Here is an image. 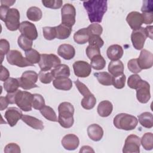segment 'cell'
<instances>
[{
  "mask_svg": "<svg viewBox=\"0 0 153 153\" xmlns=\"http://www.w3.org/2000/svg\"><path fill=\"white\" fill-rule=\"evenodd\" d=\"M142 81V79L139 75H131L128 78L127 85L130 88L136 90Z\"/></svg>",
  "mask_w": 153,
  "mask_h": 153,
  "instance_id": "60d3db41",
  "label": "cell"
},
{
  "mask_svg": "<svg viewBox=\"0 0 153 153\" xmlns=\"http://www.w3.org/2000/svg\"><path fill=\"white\" fill-rule=\"evenodd\" d=\"M10 51V43L5 39H1L0 40V57L1 59V63L3 61L4 57Z\"/></svg>",
  "mask_w": 153,
  "mask_h": 153,
  "instance_id": "bcb514c9",
  "label": "cell"
},
{
  "mask_svg": "<svg viewBox=\"0 0 153 153\" xmlns=\"http://www.w3.org/2000/svg\"><path fill=\"white\" fill-rule=\"evenodd\" d=\"M113 110L112 103L109 100H103L100 102L97 108L98 114L102 117H107L111 114Z\"/></svg>",
  "mask_w": 153,
  "mask_h": 153,
  "instance_id": "cb8c5ba5",
  "label": "cell"
},
{
  "mask_svg": "<svg viewBox=\"0 0 153 153\" xmlns=\"http://www.w3.org/2000/svg\"><path fill=\"white\" fill-rule=\"evenodd\" d=\"M16 2V1H1V5H4L7 7H9L11 5H13V4H14Z\"/></svg>",
  "mask_w": 153,
  "mask_h": 153,
  "instance_id": "91938a15",
  "label": "cell"
},
{
  "mask_svg": "<svg viewBox=\"0 0 153 153\" xmlns=\"http://www.w3.org/2000/svg\"><path fill=\"white\" fill-rule=\"evenodd\" d=\"M23 115L20 109L16 107H10L7 109L5 113V118L10 126L13 127L16 125L18 121Z\"/></svg>",
  "mask_w": 153,
  "mask_h": 153,
  "instance_id": "2e32d148",
  "label": "cell"
},
{
  "mask_svg": "<svg viewBox=\"0 0 153 153\" xmlns=\"http://www.w3.org/2000/svg\"><path fill=\"white\" fill-rule=\"evenodd\" d=\"M152 26H148L144 28L147 37H149L151 39H152Z\"/></svg>",
  "mask_w": 153,
  "mask_h": 153,
  "instance_id": "6f0895ef",
  "label": "cell"
},
{
  "mask_svg": "<svg viewBox=\"0 0 153 153\" xmlns=\"http://www.w3.org/2000/svg\"><path fill=\"white\" fill-rule=\"evenodd\" d=\"M98 82L103 85H112V75L107 72H96L94 74Z\"/></svg>",
  "mask_w": 153,
  "mask_h": 153,
  "instance_id": "f546056e",
  "label": "cell"
},
{
  "mask_svg": "<svg viewBox=\"0 0 153 153\" xmlns=\"http://www.w3.org/2000/svg\"><path fill=\"white\" fill-rule=\"evenodd\" d=\"M56 32V38L59 39H65L70 36L72 32V27L63 24H60L55 26Z\"/></svg>",
  "mask_w": 153,
  "mask_h": 153,
  "instance_id": "83f0119b",
  "label": "cell"
},
{
  "mask_svg": "<svg viewBox=\"0 0 153 153\" xmlns=\"http://www.w3.org/2000/svg\"><path fill=\"white\" fill-rule=\"evenodd\" d=\"M21 152L20 146L16 143H10L7 144L4 148V152H16L20 153Z\"/></svg>",
  "mask_w": 153,
  "mask_h": 153,
  "instance_id": "f907efd6",
  "label": "cell"
},
{
  "mask_svg": "<svg viewBox=\"0 0 153 153\" xmlns=\"http://www.w3.org/2000/svg\"><path fill=\"white\" fill-rule=\"evenodd\" d=\"M44 106L45 100L43 96L39 94H33L32 108L37 110H40Z\"/></svg>",
  "mask_w": 153,
  "mask_h": 153,
  "instance_id": "f35d334b",
  "label": "cell"
},
{
  "mask_svg": "<svg viewBox=\"0 0 153 153\" xmlns=\"http://www.w3.org/2000/svg\"><path fill=\"white\" fill-rule=\"evenodd\" d=\"M87 134L92 140L97 142L102 139L103 136V130L99 124H92L87 128Z\"/></svg>",
  "mask_w": 153,
  "mask_h": 153,
  "instance_id": "ffe728a7",
  "label": "cell"
},
{
  "mask_svg": "<svg viewBox=\"0 0 153 153\" xmlns=\"http://www.w3.org/2000/svg\"><path fill=\"white\" fill-rule=\"evenodd\" d=\"M74 83L77 88V89L78 90L79 92L83 96V97L91 93V92L89 90V89L88 88V87L84 83L81 82L79 79H76V81H75Z\"/></svg>",
  "mask_w": 153,
  "mask_h": 153,
  "instance_id": "681fc988",
  "label": "cell"
},
{
  "mask_svg": "<svg viewBox=\"0 0 153 153\" xmlns=\"http://www.w3.org/2000/svg\"><path fill=\"white\" fill-rule=\"evenodd\" d=\"M43 35L45 39L47 40H53L55 38H56V32L55 26L54 27H50L45 26L42 28Z\"/></svg>",
  "mask_w": 153,
  "mask_h": 153,
  "instance_id": "7bdbcfd3",
  "label": "cell"
},
{
  "mask_svg": "<svg viewBox=\"0 0 153 153\" xmlns=\"http://www.w3.org/2000/svg\"><path fill=\"white\" fill-rule=\"evenodd\" d=\"M62 24L72 27L75 23L76 10L74 5L67 3L63 5L61 10Z\"/></svg>",
  "mask_w": 153,
  "mask_h": 153,
  "instance_id": "ba28073f",
  "label": "cell"
},
{
  "mask_svg": "<svg viewBox=\"0 0 153 153\" xmlns=\"http://www.w3.org/2000/svg\"><path fill=\"white\" fill-rule=\"evenodd\" d=\"M53 86L57 90L68 91L72 87V81L69 78H56L53 81Z\"/></svg>",
  "mask_w": 153,
  "mask_h": 153,
  "instance_id": "d4e9b609",
  "label": "cell"
},
{
  "mask_svg": "<svg viewBox=\"0 0 153 153\" xmlns=\"http://www.w3.org/2000/svg\"><path fill=\"white\" fill-rule=\"evenodd\" d=\"M91 66L95 70H102L106 65V61L101 54L96 55L90 59Z\"/></svg>",
  "mask_w": 153,
  "mask_h": 153,
  "instance_id": "e575fe53",
  "label": "cell"
},
{
  "mask_svg": "<svg viewBox=\"0 0 153 153\" xmlns=\"http://www.w3.org/2000/svg\"><path fill=\"white\" fill-rule=\"evenodd\" d=\"M7 28L11 31H16L19 29L20 23V13L17 8H10L4 19Z\"/></svg>",
  "mask_w": 153,
  "mask_h": 153,
  "instance_id": "52a82bcc",
  "label": "cell"
},
{
  "mask_svg": "<svg viewBox=\"0 0 153 153\" xmlns=\"http://www.w3.org/2000/svg\"><path fill=\"white\" fill-rule=\"evenodd\" d=\"M21 119L25 123L33 129L42 130L44 128L43 122L34 117L27 115H23Z\"/></svg>",
  "mask_w": 153,
  "mask_h": 153,
  "instance_id": "7402d4cb",
  "label": "cell"
},
{
  "mask_svg": "<svg viewBox=\"0 0 153 153\" xmlns=\"http://www.w3.org/2000/svg\"><path fill=\"white\" fill-rule=\"evenodd\" d=\"M140 124L145 128H151L153 126L152 114L149 112H144L138 115V120Z\"/></svg>",
  "mask_w": 153,
  "mask_h": 153,
  "instance_id": "f1b7e54d",
  "label": "cell"
},
{
  "mask_svg": "<svg viewBox=\"0 0 153 153\" xmlns=\"http://www.w3.org/2000/svg\"><path fill=\"white\" fill-rule=\"evenodd\" d=\"M98 46L93 44H89L86 48V54L88 59L90 60L94 56L100 54V50Z\"/></svg>",
  "mask_w": 153,
  "mask_h": 153,
  "instance_id": "7dc6e473",
  "label": "cell"
},
{
  "mask_svg": "<svg viewBox=\"0 0 153 153\" xmlns=\"http://www.w3.org/2000/svg\"><path fill=\"white\" fill-rule=\"evenodd\" d=\"M147 36L143 27H141L137 30H133L131 34V41L133 46L136 50H142L144 46Z\"/></svg>",
  "mask_w": 153,
  "mask_h": 153,
  "instance_id": "8fae6325",
  "label": "cell"
},
{
  "mask_svg": "<svg viewBox=\"0 0 153 153\" xmlns=\"http://www.w3.org/2000/svg\"><path fill=\"white\" fill-rule=\"evenodd\" d=\"M60 63V59L54 54H41L38 65L41 71H48L59 65Z\"/></svg>",
  "mask_w": 153,
  "mask_h": 153,
  "instance_id": "8992f818",
  "label": "cell"
},
{
  "mask_svg": "<svg viewBox=\"0 0 153 153\" xmlns=\"http://www.w3.org/2000/svg\"><path fill=\"white\" fill-rule=\"evenodd\" d=\"M142 12H151L153 11L152 1H144L143 5L141 8Z\"/></svg>",
  "mask_w": 153,
  "mask_h": 153,
  "instance_id": "db71d44e",
  "label": "cell"
},
{
  "mask_svg": "<svg viewBox=\"0 0 153 153\" xmlns=\"http://www.w3.org/2000/svg\"><path fill=\"white\" fill-rule=\"evenodd\" d=\"M124 53L122 47L118 44L110 45L106 51V54L109 59L112 61L120 60Z\"/></svg>",
  "mask_w": 153,
  "mask_h": 153,
  "instance_id": "44dd1931",
  "label": "cell"
},
{
  "mask_svg": "<svg viewBox=\"0 0 153 153\" xmlns=\"http://www.w3.org/2000/svg\"><path fill=\"white\" fill-rule=\"evenodd\" d=\"M91 65L85 61L78 60L73 64V69L75 75L78 77L85 78L90 75L91 72Z\"/></svg>",
  "mask_w": 153,
  "mask_h": 153,
  "instance_id": "4fadbf2b",
  "label": "cell"
},
{
  "mask_svg": "<svg viewBox=\"0 0 153 153\" xmlns=\"http://www.w3.org/2000/svg\"><path fill=\"white\" fill-rule=\"evenodd\" d=\"M140 144L145 150H152L153 148V134L151 132L145 133L141 138Z\"/></svg>",
  "mask_w": 153,
  "mask_h": 153,
  "instance_id": "8d00e7d4",
  "label": "cell"
},
{
  "mask_svg": "<svg viewBox=\"0 0 153 153\" xmlns=\"http://www.w3.org/2000/svg\"><path fill=\"white\" fill-rule=\"evenodd\" d=\"M19 31L21 35L25 36L31 40H35L38 37V32L34 24L28 21H24L20 23Z\"/></svg>",
  "mask_w": 153,
  "mask_h": 153,
  "instance_id": "5bb4252c",
  "label": "cell"
},
{
  "mask_svg": "<svg viewBox=\"0 0 153 153\" xmlns=\"http://www.w3.org/2000/svg\"><path fill=\"white\" fill-rule=\"evenodd\" d=\"M33 94L30 92L17 90L15 103L22 111H30L32 108Z\"/></svg>",
  "mask_w": 153,
  "mask_h": 153,
  "instance_id": "277c9868",
  "label": "cell"
},
{
  "mask_svg": "<svg viewBox=\"0 0 153 153\" xmlns=\"http://www.w3.org/2000/svg\"><path fill=\"white\" fill-rule=\"evenodd\" d=\"M25 54L26 60L30 63L34 65L35 64L39 63L41 58V54L36 50L31 48L29 50L26 51Z\"/></svg>",
  "mask_w": 153,
  "mask_h": 153,
  "instance_id": "d590c367",
  "label": "cell"
},
{
  "mask_svg": "<svg viewBox=\"0 0 153 153\" xmlns=\"http://www.w3.org/2000/svg\"><path fill=\"white\" fill-rule=\"evenodd\" d=\"M88 43L89 44L96 45L98 46L99 48H101L104 44V41H103V39L101 38L100 36L91 35L90 36Z\"/></svg>",
  "mask_w": 153,
  "mask_h": 153,
  "instance_id": "816d5d0a",
  "label": "cell"
},
{
  "mask_svg": "<svg viewBox=\"0 0 153 153\" xmlns=\"http://www.w3.org/2000/svg\"><path fill=\"white\" fill-rule=\"evenodd\" d=\"M38 75L33 71H26L24 72L22 76L17 78L20 87L24 90H30L38 87L36 82L38 80Z\"/></svg>",
  "mask_w": 153,
  "mask_h": 153,
  "instance_id": "5b68a950",
  "label": "cell"
},
{
  "mask_svg": "<svg viewBox=\"0 0 153 153\" xmlns=\"http://www.w3.org/2000/svg\"><path fill=\"white\" fill-rule=\"evenodd\" d=\"M51 72L55 79L68 78L70 76V69L65 64H60L52 69Z\"/></svg>",
  "mask_w": 153,
  "mask_h": 153,
  "instance_id": "603a6c76",
  "label": "cell"
},
{
  "mask_svg": "<svg viewBox=\"0 0 153 153\" xmlns=\"http://www.w3.org/2000/svg\"><path fill=\"white\" fill-rule=\"evenodd\" d=\"M58 112L57 122L60 125L65 128L71 127L74 123V107L72 103L67 102L60 103L58 106Z\"/></svg>",
  "mask_w": 153,
  "mask_h": 153,
  "instance_id": "7a4b0ae2",
  "label": "cell"
},
{
  "mask_svg": "<svg viewBox=\"0 0 153 153\" xmlns=\"http://www.w3.org/2000/svg\"><path fill=\"white\" fill-rule=\"evenodd\" d=\"M19 46L24 51H27L32 48L33 42L32 40L29 39L23 35H20L17 39Z\"/></svg>",
  "mask_w": 153,
  "mask_h": 153,
  "instance_id": "74e56055",
  "label": "cell"
},
{
  "mask_svg": "<svg viewBox=\"0 0 153 153\" xmlns=\"http://www.w3.org/2000/svg\"><path fill=\"white\" fill-rule=\"evenodd\" d=\"M7 60L9 64L20 68L28 66H34L33 65L30 63L26 60V57H24L22 56V54L20 51L17 50H10V51L7 54Z\"/></svg>",
  "mask_w": 153,
  "mask_h": 153,
  "instance_id": "9c48e42d",
  "label": "cell"
},
{
  "mask_svg": "<svg viewBox=\"0 0 153 153\" xmlns=\"http://www.w3.org/2000/svg\"><path fill=\"white\" fill-rule=\"evenodd\" d=\"M3 86L4 90L7 93H13L18 90V88L20 87V84L17 78L10 77L8 79L4 81Z\"/></svg>",
  "mask_w": 153,
  "mask_h": 153,
  "instance_id": "1f68e13d",
  "label": "cell"
},
{
  "mask_svg": "<svg viewBox=\"0 0 153 153\" xmlns=\"http://www.w3.org/2000/svg\"><path fill=\"white\" fill-rule=\"evenodd\" d=\"M108 71L112 76H115L123 74L124 65L123 62L120 60L111 61L108 65Z\"/></svg>",
  "mask_w": 153,
  "mask_h": 153,
  "instance_id": "484cf974",
  "label": "cell"
},
{
  "mask_svg": "<svg viewBox=\"0 0 153 153\" xmlns=\"http://www.w3.org/2000/svg\"><path fill=\"white\" fill-rule=\"evenodd\" d=\"M137 59V63L142 69H149L153 65V54L147 50L143 49L140 53Z\"/></svg>",
  "mask_w": 153,
  "mask_h": 153,
  "instance_id": "9a60e30c",
  "label": "cell"
},
{
  "mask_svg": "<svg viewBox=\"0 0 153 153\" xmlns=\"http://www.w3.org/2000/svg\"><path fill=\"white\" fill-rule=\"evenodd\" d=\"M61 143L65 149L73 151L78 147L79 140L78 137L75 134H68L63 137Z\"/></svg>",
  "mask_w": 153,
  "mask_h": 153,
  "instance_id": "ac0fdd59",
  "label": "cell"
},
{
  "mask_svg": "<svg viewBox=\"0 0 153 153\" xmlns=\"http://www.w3.org/2000/svg\"><path fill=\"white\" fill-rule=\"evenodd\" d=\"M126 76L124 74L112 76V85L117 89H121L125 86Z\"/></svg>",
  "mask_w": 153,
  "mask_h": 153,
  "instance_id": "ab89813d",
  "label": "cell"
},
{
  "mask_svg": "<svg viewBox=\"0 0 153 153\" xmlns=\"http://www.w3.org/2000/svg\"><path fill=\"white\" fill-rule=\"evenodd\" d=\"M90 38V35L88 33L87 28H82L76 31L74 35V39L75 42L78 44H84L87 43Z\"/></svg>",
  "mask_w": 153,
  "mask_h": 153,
  "instance_id": "4316f807",
  "label": "cell"
},
{
  "mask_svg": "<svg viewBox=\"0 0 153 153\" xmlns=\"http://www.w3.org/2000/svg\"><path fill=\"white\" fill-rule=\"evenodd\" d=\"M39 111L42 115L47 120L53 122H57V117L56 114L54 109L50 106L45 105Z\"/></svg>",
  "mask_w": 153,
  "mask_h": 153,
  "instance_id": "836d02e7",
  "label": "cell"
},
{
  "mask_svg": "<svg viewBox=\"0 0 153 153\" xmlns=\"http://www.w3.org/2000/svg\"><path fill=\"white\" fill-rule=\"evenodd\" d=\"M0 102H1V111H3L4 109H6L9 103L6 97H3V96L0 97Z\"/></svg>",
  "mask_w": 153,
  "mask_h": 153,
  "instance_id": "9f6ffc18",
  "label": "cell"
},
{
  "mask_svg": "<svg viewBox=\"0 0 153 153\" xmlns=\"http://www.w3.org/2000/svg\"><path fill=\"white\" fill-rule=\"evenodd\" d=\"M136 90V98L141 103H146L151 98L150 85L144 80H142Z\"/></svg>",
  "mask_w": 153,
  "mask_h": 153,
  "instance_id": "7c38bea8",
  "label": "cell"
},
{
  "mask_svg": "<svg viewBox=\"0 0 153 153\" xmlns=\"http://www.w3.org/2000/svg\"><path fill=\"white\" fill-rule=\"evenodd\" d=\"M57 54L64 59L69 60L74 57L75 50L71 44H63L58 47Z\"/></svg>",
  "mask_w": 153,
  "mask_h": 153,
  "instance_id": "d6986e66",
  "label": "cell"
},
{
  "mask_svg": "<svg viewBox=\"0 0 153 153\" xmlns=\"http://www.w3.org/2000/svg\"><path fill=\"white\" fill-rule=\"evenodd\" d=\"M10 72L8 70L4 67L2 65H1V74H0V79L1 81H5L10 77Z\"/></svg>",
  "mask_w": 153,
  "mask_h": 153,
  "instance_id": "11a10c76",
  "label": "cell"
},
{
  "mask_svg": "<svg viewBox=\"0 0 153 153\" xmlns=\"http://www.w3.org/2000/svg\"><path fill=\"white\" fill-rule=\"evenodd\" d=\"M140 138L135 134H130L126 139L123 148L124 153H139L140 152Z\"/></svg>",
  "mask_w": 153,
  "mask_h": 153,
  "instance_id": "30bf717a",
  "label": "cell"
},
{
  "mask_svg": "<svg viewBox=\"0 0 153 153\" xmlns=\"http://www.w3.org/2000/svg\"><path fill=\"white\" fill-rule=\"evenodd\" d=\"M42 3L43 5L49 8L59 9L62 7L63 1L62 0H42Z\"/></svg>",
  "mask_w": 153,
  "mask_h": 153,
  "instance_id": "f6af8a7d",
  "label": "cell"
},
{
  "mask_svg": "<svg viewBox=\"0 0 153 153\" xmlns=\"http://www.w3.org/2000/svg\"><path fill=\"white\" fill-rule=\"evenodd\" d=\"M126 21L133 30H137L141 27L143 24L142 14L137 11H131L128 14Z\"/></svg>",
  "mask_w": 153,
  "mask_h": 153,
  "instance_id": "e0dca14e",
  "label": "cell"
},
{
  "mask_svg": "<svg viewBox=\"0 0 153 153\" xmlns=\"http://www.w3.org/2000/svg\"><path fill=\"white\" fill-rule=\"evenodd\" d=\"M127 67L128 70L134 74L139 73L142 70L138 65L137 59H132L130 60L128 62Z\"/></svg>",
  "mask_w": 153,
  "mask_h": 153,
  "instance_id": "c3c4849f",
  "label": "cell"
},
{
  "mask_svg": "<svg viewBox=\"0 0 153 153\" xmlns=\"http://www.w3.org/2000/svg\"><path fill=\"white\" fill-rule=\"evenodd\" d=\"M38 78L41 82L43 84H50L54 79L51 72L41 71L38 74Z\"/></svg>",
  "mask_w": 153,
  "mask_h": 153,
  "instance_id": "ee69618b",
  "label": "cell"
},
{
  "mask_svg": "<svg viewBox=\"0 0 153 153\" xmlns=\"http://www.w3.org/2000/svg\"><path fill=\"white\" fill-rule=\"evenodd\" d=\"M91 23H100L108 9V1L105 0H91L83 2Z\"/></svg>",
  "mask_w": 153,
  "mask_h": 153,
  "instance_id": "6da1fadb",
  "label": "cell"
},
{
  "mask_svg": "<svg viewBox=\"0 0 153 153\" xmlns=\"http://www.w3.org/2000/svg\"><path fill=\"white\" fill-rule=\"evenodd\" d=\"M90 36L91 35L100 36L103 32L102 26L97 23H92L87 27Z\"/></svg>",
  "mask_w": 153,
  "mask_h": 153,
  "instance_id": "b9f144b4",
  "label": "cell"
},
{
  "mask_svg": "<svg viewBox=\"0 0 153 153\" xmlns=\"http://www.w3.org/2000/svg\"><path fill=\"white\" fill-rule=\"evenodd\" d=\"M143 23L146 25L152 24L153 22V11L151 12H143L142 14Z\"/></svg>",
  "mask_w": 153,
  "mask_h": 153,
  "instance_id": "f5cc1de1",
  "label": "cell"
},
{
  "mask_svg": "<svg viewBox=\"0 0 153 153\" xmlns=\"http://www.w3.org/2000/svg\"><path fill=\"white\" fill-rule=\"evenodd\" d=\"M79 152H94L93 148L89 146H83L79 150Z\"/></svg>",
  "mask_w": 153,
  "mask_h": 153,
  "instance_id": "680465c9",
  "label": "cell"
},
{
  "mask_svg": "<svg viewBox=\"0 0 153 153\" xmlns=\"http://www.w3.org/2000/svg\"><path fill=\"white\" fill-rule=\"evenodd\" d=\"M26 16L29 20L33 22H38L41 19L42 13L39 8L37 7H31L27 9Z\"/></svg>",
  "mask_w": 153,
  "mask_h": 153,
  "instance_id": "4dcf8cb0",
  "label": "cell"
},
{
  "mask_svg": "<svg viewBox=\"0 0 153 153\" xmlns=\"http://www.w3.org/2000/svg\"><path fill=\"white\" fill-rule=\"evenodd\" d=\"M138 120L136 117L126 113L117 114L114 118V126L121 130H132L136 128Z\"/></svg>",
  "mask_w": 153,
  "mask_h": 153,
  "instance_id": "3957f363",
  "label": "cell"
},
{
  "mask_svg": "<svg viewBox=\"0 0 153 153\" xmlns=\"http://www.w3.org/2000/svg\"><path fill=\"white\" fill-rule=\"evenodd\" d=\"M96 103V99L93 94L91 93L87 94L82 98L81 104L82 107L87 110L93 109Z\"/></svg>",
  "mask_w": 153,
  "mask_h": 153,
  "instance_id": "d6a6232c",
  "label": "cell"
}]
</instances>
